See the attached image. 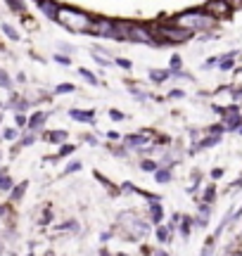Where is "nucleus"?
Instances as JSON below:
<instances>
[{
    "label": "nucleus",
    "mask_w": 242,
    "mask_h": 256,
    "mask_svg": "<svg viewBox=\"0 0 242 256\" xmlns=\"http://www.w3.org/2000/svg\"><path fill=\"white\" fill-rule=\"evenodd\" d=\"M174 22H185L188 24V31H204V28L214 27L216 19L212 17V12H204V7L202 10H185L183 14H176Z\"/></svg>",
    "instance_id": "nucleus-1"
},
{
    "label": "nucleus",
    "mask_w": 242,
    "mask_h": 256,
    "mask_svg": "<svg viewBox=\"0 0 242 256\" xmlns=\"http://www.w3.org/2000/svg\"><path fill=\"white\" fill-rule=\"evenodd\" d=\"M157 33L161 36L159 45H164V43H185L192 38V31H188L185 27H164Z\"/></svg>",
    "instance_id": "nucleus-2"
},
{
    "label": "nucleus",
    "mask_w": 242,
    "mask_h": 256,
    "mask_svg": "<svg viewBox=\"0 0 242 256\" xmlns=\"http://www.w3.org/2000/svg\"><path fill=\"white\" fill-rule=\"evenodd\" d=\"M128 38H131V41H138V43H152V45H157V43H154V31H152L148 24H131Z\"/></svg>",
    "instance_id": "nucleus-3"
},
{
    "label": "nucleus",
    "mask_w": 242,
    "mask_h": 256,
    "mask_svg": "<svg viewBox=\"0 0 242 256\" xmlns=\"http://www.w3.org/2000/svg\"><path fill=\"white\" fill-rule=\"evenodd\" d=\"M123 145H126V149H138V152H148V149H152V142H150V138L145 133L126 135V138H123Z\"/></svg>",
    "instance_id": "nucleus-4"
},
{
    "label": "nucleus",
    "mask_w": 242,
    "mask_h": 256,
    "mask_svg": "<svg viewBox=\"0 0 242 256\" xmlns=\"http://www.w3.org/2000/svg\"><path fill=\"white\" fill-rule=\"evenodd\" d=\"M67 114L71 116V119L81 121V123H95V109H76V107H71Z\"/></svg>",
    "instance_id": "nucleus-5"
},
{
    "label": "nucleus",
    "mask_w": 242,
    "mask_h": 256,
    "mask_svg": "<svg viewBox=\"0 0 242 256\" xmlns=\"http://www.w3.org/2000/svg\"><path fill=\"white\" fill-rule=\"evenodd\" d=\"M36 7H38L40 12L45 14L48 19H55V22H60V5L57 2H36Z\"/></svg>",
    "instance_id": "nucleus-6"
},
{
    "label": "nucleus",
    "mask_w": 242,
    "mask_h": 256,
    "mask_svg": "<svg viewBox=\"0 0 242 256\" xmlns=\"http://www.w3.org/2000/svg\"><path fill=\"white\" fill-rule=\"evenodd\" d=\"M48 116H50V112H36V114H33V116L27 121V128H31V131H38V128H43L45 121H48Z\"/></svg>",
    "instance_id": "nucleus-7"
},
{
    "label": "nucleus",
    "mask_w": 242,
    "mask_h": 256,
    "mask_svg": "<svg viewBox=\"0 0 242 256\" xmlns=\"http://www.w3.org/2000/svg\"><path fill=\"white\" fill-rule=\"evenodd\" d=\"M148 79L152 83H157V85H159V83H164V81H169V79H171V71H169V69H148Z\"/></svg>",
    "instance_id": "nucleus-8"
},
{
    "label": "nucleus",
    "mask_w": 242,
    "mask_h": 256,
    "mask_svg": "<svg viewBox=\"0 0 242 256\" xmlns=\"http://www.w3.org/2000/svg\"><path fill=\"white\" fill-rule=\"evenodd\" d=\"M164 221V209H161L159 202H150V223L152 226H161Z\"/></svg>",
    "instance_id": "nucleus-9"
},
{
    "label": "nucleus",
    "mask_w": 242,
    "mask_h": 256,
    "mask_svg": "<svg viewBox=\"0 0 242 256\" xmlns=\"http://www.w3.org/2000/svg\"><path fill=\"white\" fill-rule=\"evenodd\" d=\"M223 128L238 133L242 128V114H228V116H223Z\"/></svg>",
    "instance_id": "nucleus-10"
},
{
    "label": "nucleus",
    "mask_w": 242,
    "mask_h": 256,
    "mask_svg": "<svg viewBox=\"0 0 242 256\" xmlns=\"http://www.w3.org/2000/svg\"><path fill=\"white\" fill-rule=\"evenodd\" d=\"M209 214H212V206H209V204H200V214L195 218V226L207 228V226H209Z\"/></svg>",
    "instance_id": "nucleus-11"
},
{
    "label": "nucleus",
    "mask_w": 242,
    "mask_h": 256,
    "mask_svg": "<svg viewBox=\"0 0 242 256\" xmlns=\"http://www.w3.org/2000/svg\"><path fill=\"white\" fill-rule=\"evenodd\" d=\"M27 190H29V180H22L19 185H14L10 190V202H22V197L27 195Z\"/></svg>",
    "instance_id": "nucleus-12"
},
{
    "label": "nucleus",
    "mask_w": 242,
    "mask_h": 256,
    "mask_svg": "<svg viewBox=\"0 0 242 256\" xmlns=\"http://www.w3.org/2000/svg\"><path fill=\"white\" fill-rule=\"evenodd\" d=\"M178 226H181V235L188 240L190 232H192V226H195V218L192 216H181V223Z\"/></svg>",
    "instance_id": "nucleus-13"
},
{
    "label": "nucleus",
    "mask_w": 242,
    "mask_h": 256,
    "mask_svg": "<svg viewBox=\"0 0 242 256\" xmlns=\"http://www.w3.org/2000/svg\"><path fill=\"white\" fill-rule=\"evenodd\" d=\"M171 178H174V173H171V169H169V166H166V169H157V171H154V180H157V183H159V185H166V183H171Z\"/></svg>",
    "instance_id": "nucleus-14"
},
{
    "label": "nucleus",
    "mask_w": 242,
    "mask_h": 256,
    "mask_svg": "<svg viewBox=\"0 0 242 256\" xmlns=\"http://www.w3.org/2000/svg\"><path fill=\"white\" fill-rule=\"evenodd\" d=\"M67 138H69L67 131H50V133H45V140H50L55 145H64Z\"/></svg>",
    "instance_id": "nucleus-15"
},
{
    "label": "nucleus",
    "mask_w": 242,
    "mask_h": 256,
    "mask_svg": "<svg viewBox=\"0 0 242 256\" xmlns=\"http://www.w3.org/2000/svg\"><path fill=\"white\" fill-rule=\"evenodd\" d=\"M218 142H221V135H207L204 140H200V142H197L195 152H197V149H209V147H214V145H218Z\"/></svg>",
    "instance_id": "nucleus-16"
},
{
    "label": "nucleus",
    "mask_w": 242,
    "mask_h": 256,
    "mask_svg": "<svg viewBox=\"0 0 242 256\" xmlns=\"http://www.w3.org/2000/svg\"><path fill=\"white\" fill-rule=\"evenodd\" d=\"M214 199H216V183H209V185L204 188V192H202V204H209V206H212Z\"/></svg>",
    "instance_id": "nucleus-17"
},
{
    "label": "nucleus",
    "mask_w": 242,
    "mask_h": 256,
    "mask_svg": "<svg viewBox=\"0 0 242 256\" xmlns=\"http://www.w3.org/2000/svg\"><path fill=\"white\" fill-rule=\"evenodd\" d=\"M76 147H79V145H69V142H64V145L60 147V152L53 157V162H60V159H64V157H69V154H74Z\"/></svg>",
    "instance_id": "nucleus-18"
},
{
    "label": "nucleus",
    "mask_w": 242,
    "mask_h": 256,
    "mask_svg": "<svg viewBox=\"0 0 242 256\" xmlns=\"http://www.w3.org/2000/svg\"><path fill=\"white\" fill-rule=\"evenodd\" d=\"M157 242H171V228L169 226H157Z\"/></svg>",
    "instance_id": "nucleus-19"
},
{
    "label": "nucleus",
    "mask_w": 242,
    "mask_h": 256,
    "mask_svg": "<svg viewBox=\"0 0 242 256\" xmlns=\"http://www.w3.org/2000/svg\"><path fill=\"white\" fill-rule=\"evenodd\" d=\"M79 76H81V79H83L86 83H91V85H100L97 76H95L93 71H88V69H79Z\"/></svg>",
    "instance_id": "nucleus-20"
},
{
    "label": "nucleus",
    "mask_w": 242,
    "mask_h": 256,
    "mask_svg": "<svg viewBox=\"0 0 242 256\" xmlns=\"http://www.w3.org/2000/svg\"><path fill=\"white\" fill-rule=\"evenodd\" d=\"M76 90V85L74 83H60V85H55V95H69Z\"/></svg>",
    "instance_id": "nucleus-21"
},
{
    "label": "nucleus",
    "mask_w": 242,
    "mask_h": 256,
    "mask_svg": "<svg viewBox=\"0 0 242 256\" xmlns=\"http://www.w3.org/2000/svg\"><path fill=\"white\" fill-rule=\"evenodd\" d=\"M157 169H159V164L152 162V159H143L140 162V171H145V173H154Z\"/></svg>",
    "instance_id": "nucleus-22"
},
{
    "label": "nucleus",
    "mask_w": 242,
    "mask_h": 256,
    "mask_svg": "<svg viewBox=\"0 0 242 256\" xmlns=\"http://www.w3.org/2000/svg\"><path fill=\"white\" fill-rule=\"evenodd\" d=\"M14 188V180L10 178V175H0V192H10V190Z\"/></svg>",
    "instance_id": "nucleus-23"
},
{
    "label": "nucleus",
    "mask_w": 242,
    "mask_h": 256,
    "mask_svg": "<svg viewBox=\"0 0 242 256\" xmlns=\"http://www.w3.org/2000/svg\"><path fill=\"white\" fill-rule=\"evenodd\" d=\"M204 10H221V12H230L233 7H230L228 2H207Z\"/></svg>",
    "instance_id": "nucleus-24"
},
{
    "label": "nucleus",
    "mask_w": 242,
    "mask_h": 256,
    "mask_svg": "<svg viewBox=\"0 0 242 256\" xmlns=\"http://www.w3.org/2000/svg\"><path fill=\"white\" fill-rule=\"evenodd\" d=\"M0 88H5V90L12 88V79H10V74H7L2 67H0Z\"/></svg>",
    "instance_id": "nucleus-25"
},
{
    "label": "nucleus",
    "mask_w": 242,
    "mask_h": 256,
    "mask_svg": "<svg viewBox=\"0 0 242 256\" xmlns=\"http://www.w3.org/2000/svg\"><path fill=\"white\" fill-rule=\"evenodd\" d=\"M2 31H5V36H7V38H10V41H19V31H17V28L12 27V24H2Z\"/></svg>",
    "instance_id": "nucleus-26"
},
{
    "label": "nucleus",
    "mask_w": 242,
    "mask_h": 256,
    "mask_svg": "<svg viewBox=\"0 0 242 256\" xmlns=\"http://www.w3.org/2000/svg\"><path fill=\"white\" fill-rule=\"evenodd\" d=\"M214 244H216V240H214V237H209L207 244L202 247V254L200 256H212V254H214Z\"/></svg>",
    "instance_id": "nucleus-27"
},
{
    "label": "nucleus",
    "mask_w": 242,
    "mask_h": 256,
    "mask_svg": "<svg viewBox=\"0 0 242 256\" xmlns=\"http://www.w3.org/2000/svg\"><path fill=\"white\" fill-rule=\"evenodd\" d=\"M114 64L121 67V69H126V71H131V69H133V62H131V59H126V57H117V59H114Z\"/></svg>",
    "instance_id": "nucleus-28"
},
{
    "label": "nucleus",
    "mask_w": 242,
    "mask_h": 256,
    "mask_svg": "<svg viewBox=\"0 0 242 256\" xmlns=\"http://www.w3.org/2000/svg\"><path fill=\"white\" fill-rule=\"evenodd\" d=\"M7 7H10V10H14V12H24V10H27V5H24V2H14V0H10V2H7Z\"/></svg>",
    "instance_id": "nucleus-29"
},
{
    "label": "nucleus",
    "mask_w": 242,
    "mask_h": 256,
    "mask_svg": "<svg viewBox=\"0 0 242 256\" xmlns=\"http://www.w3.org/2000/svg\"><path fill=\"white\" fill-rule=\"evenodd\" d=\"M81 166H83V164L81 162H71L67 166V169H64V175H69V173H74V171H81Z\"/></svg>",
    "instance_id": "nucleus-30"
},
{
    "label": "nucleus",
    "mask_w": 242,
    "mask_h": 256,
    "mask_svg": "<svg viewBox=\"0 0 242 256\" xmlns=\"http://www.w3.org/2000/svg\"><path fill=\"white\" fill-rule=\"evenodd\" d=\"M33 140H36V135H27V138H22V140H19L17 145H19V147H29V145H31Z\"/></svg>",
    "instance_id": "nucleus-31"
},
{
    "label": "nucleus",
    "mask_w": 242,
    "mask_h": 256,
    "mask_svg": "<svg viewBox=\"0 0 242 256\" xmlns=\"http://www.w3.org/2000/svg\"><path fill=\"white\" fill-rule=\"evenodd\" d=\"M76 230L79 228V223H76V221H67V223H62V226H57V230Z\"/></svg>",
    "instance_id": "nucleus-32"
},
{
    "label": "nucleus",
    "mask_w": 242,
    "mask_h": 256,
    "mask_svg": "<svg viewBox=\"0 0 242 256\" xmlns=\"http://www.w3.org/2000/svg\"><path fill=\"white\" fill-rule=\"evenodd\" d=\"M223 131H226V128H223V123H216V126H212V128H209V135H221Z\"/></svg>",
    "instance_id": "nucleus-33"
},
{
    "label": "nucleus",
    "mask_w": 242,
    "mask_h": 256,
    "mask_svg": "<svg viewBox=\"0 0 242 256\" xmlns=\"http://www.w3.org/2000/svg\"><path fill=\"white\" fill-rule=\"evenodd\" d=\"M27 121H29V119H24L22 114H17V116H14V123H17V128H27Z\"/></svg>",
    "instance_id": "nucleus-34"
},
{
    "label": "nucleus",
    "mask_w": 242,
    "mask_h": 256,
    "mask_svg": "<svg viewBox=\"0 0 242 256\" xmlns=\"http://www.w3.org/2000/svg\"><path fill=\"white\" fill-rule=\"evenodd\" d=\"M109 119H114V121H121V119H123V114H121L119 109H109Z\"/></svg>",
    "instance_id": "nucleus-35"
},
{
    "label": "nucleus",
    "mask_w": 242,
    "mask_h": 256,
    "mask_svg": "<svg viewBox=\"0 0 242 256\" xmlns=\"http://www.w3.org/2000/svg\"><path fill=\"white\" fill-rule=\"evenodd\" d=\"M5 140H14V138H17V128H5Z\"/></svg>",
    "instance_id": "nucleus-36"
},
{
    "label": "nucleus",
    "mask_w": 242,
    "mask_h": 256,
    "mask_svg": "<svg viewBox=\"0 0 242 256\" xmlns=\"http://www.w3.org/2000/svg\"><path fill=\"white\" fill-rule=\"evenodd\" d=\"M226 90H230V95H233L235 100H240L242 97V85H238V90H235V88H226Z\"/></svg>",
    "instance_id": "nucleus-37"
},
{
    "label": "nucleus",
    "mask_w": 242,
    "mask_h": 256,
    "mask_svg": "<svg viewBox=\"0 0 242 256\" xmlns=\"http://www.w3.org/2000/svg\"><path fill=\"white\" fill-rule=\"evenodd\" d=\"M214 64H218V57H209V59L202 64V69H209V67H214Z\"/></svg>",
    "instance_id": "nucleus-38"
},
{
    "label": "nucleus",
    "mask_w": 242,
    "mask_h": 256,
    "mask_svg": "<svg viewBox=\"0 0 242 256\" xmlns=\"http://www.w3.org/2000/svg\"><path fill=\"white\" fill-rule=\"evenodd\" d=\"M55 62H60V64H71V59L64 57V55H55Z\"/></svg>",
    "instance_id": "nucleus-39"
},
{
    "label": "nucleus",
    "mask_w": 242,
    "mask_h": 256,
    "mask_svg": "<svg viewBox=\"0 0 242 256\" xmlns=\"http://www.w3.org/2000/svg\"><path fill=\"white\" fill-rule=\"evenodd\" d=\"M95 178H97V180H102V185H105V188H112V183H109V180L102 173H97V171H95Z\"/></svg>",
    "instance_id": "nucleus-40"
},
{
    "label": "nucleus",
    "mask_w": 242,
    "mask_h": 256,
    "mask_svg": "<svg viewBox=\"0 0 242 256\" xmlns=\"http://www.w3.org/2000/svg\"><path fill=\"white\" fill-rule=\"evenodd\" d=\"M183 90H171V93H169V97H171V100H178V97H183Z\"/></svg>",
    "instance_id": "nucleus-41"
},
{
    "label": "nucleus",
    "mask_w": 242,
    "mask_h": 256,
    "mask_svg": "<svg viewBox=\"0 0 242 256\" xmlns=\"http://www.w3.org/2000/svg\"><path fill=\"white\" fill-rule=\"evenodd\" d=\"M221 175H223V169H214V171H212V178H214V180H218Z\"/></svg>",
    "instance_id": "nucleus-42"
},
{
    "label": "nucleus",
    "mask_w": 242,
    "mask_h": 256,
    "mask_svg": "<svg viewBox=\"0 0 242 256\" xmlns=\"http://www.w3.org/2000/svg\"><path fill=\"white\" fill-rule=\"evenodd\" d=\"M83 140H86V142H91V145H97V140H95L93 135H83Z\"/></svg>",
    "instance_id": "nucleus-43"
},
{
    "label": "nucleus",
    "mask_w": 242,
    "mask_h": 256,
    "mask_svg": "<svg viewBox=\"0 0 242 256\" xmlns=\"http://www.w3.org/2000/svg\"><path fill=\"white\" fill-rule=\"evenodd\" d=\"M5 211H7V206H2V204H0V221L5 218Z\"/></svg>",
    "instance_id": "nucleus-44"
},
{
    "label": "nucleus",
    "mask_w": 242,
    "mask_h": 256,
    "mask_svg": "<svg viewBox=\"0 0 242 256\" xmlns=\"http://www.w3.org/2000/svg\"><path fill=\"white\" fill-rule=\"evenodd\" d=\"M240 218H242V206L238 209V211H235V221H240Z\"/></svg>",
    "instance_id": "nucleus-45"
},
{
    "label": "nucleus",
    "mask_w": 242,
    "mask_h": 256,
    "mask_svg": "<svg viewBox=\"0 0 242 256\" xmlns=\"http://www.w3.org/2000/svg\"><path fill=\"white\" fill-rule=\"evenodd\" d=\"M157 256H169V254H164V252H157Z\"/></svg>",
    "instance_id": "nucleus-46"
},
{
    "label": "nucleus",
    "mask_w": 242,
    "mask_h": 256,
    "mask_svg": "<svg viewBox=\"0 0 242 256\" xmlns=\"http://www.w3.org/2000/svg\"><path fill=\"white\" fill-rule=\"evenodd\" d=\"M0 175H5V169H0Z\"/></svg>",
    "instance_id": "nucleus-47"
},
{
    "label": "nucleus",
    "mask_w": 242,
    "mask_h": 256,
    "mask_svg": "<svg viewBox=\"0 0 242 256\" xmlns=\"http://www.w3.org/2000/svg\"><path fill=\"white\" fill-rule=\"evenodd\" d=\"M102 256H112V254H107V252H102Z\"/></svg>",
    "instance_id": "nucleus-48"
},
{
    "label": "nucleus",
    "mask_w": 242,
    "mask_h": 256,
    "mask_svg": "<svg viewBox=\"0 0 242 256\" xmlns=\"http://www.w3.org/2000/svg\"><path fill=\"white\" fill-rule=\"evenodd\" d=\"M0 50H5V48H2V43H0Z\"/></svg>",
    "instance_id": "nucleus-49"
},
{
    "label": "nucleus",
    "mask_w": 242,
    "mask_h": 256,
    "mask_svg": "<svg viewBox=\"0 0 242 256\" xmlns=\"http://www.w3.org/2000/svg\"><path fill=\"white\" fill-rule=\"evenodd\" d=\"M117 256H128V254H117Z\"/></svg>",
    "instance_id": "nucleus-50"
},
{
    "label": "nucleus",
    "mask_w": 242,
    "mask_h": 256,
    "mask_svg": "<svg viewBox=\"0 0 242 256\" xmlns=\"http://www.w3.org/2000/svg\"><path fill=\"white\" fill-rule=\"evenodd\" d=\"M238 133H240V135H242V128H240V131H238Z\"/></svg>",
    "instance_id": "nucleus-51"
},
{
    "label": "nucleus",
    "mask_w": 242,
    "mask_h": 256,
    "mask_svg": "<svg viewBox=\"0 0 242 256\" xmlns=\"http://www.w3.org/2000/svg\"><path fill=\"white\" fill-rule=\"evenodd\" d=\"M0 249H2V242H0Z\"/></svg>",
    "instance_id": "nucleus-52"
},
{
    "label": "nucleus",
    "mask_w": 242,
    "mask_h": 256,
    "mask_svg": "<svg viewBox=\"0 0 242 256\" xmlns=\"http://www.w3.org/2000/svg\"><path fill=\"white\" fill-rule=\"evenodd\" d=\"M238 71H242V67H240V69H238Z\"/></svg>",
    "instance_id": "nucleus-53"
},
{
    "label": "nucleus",
    "mask_w": 242,
    "mask_h": 256,
    "mask_svg": "<svg viewBox=\"0 0 242 256\" xmlns=\"http://www.w3.org/2000/svg\"><path fill=\"white\" fill-rule=\"evenodd\" d=\"M0 121H2V116H0Z\"/></svg>",
    "instance_id": "nucleus-54"
},
{
    "label": "nucleus",
    "mask_w": 242,
    "mask_h": 256,
    "mask_svg": "<svg viewBox=\"0 0 242 256\" xmlns=\"http://www.w3.org/2000/svg\"><path fill=\"white\" fill-rule=\"evenodd\" d=\"M48 256H50V254H48Z\"/></svg>",
    "instance_id": "nucleus-55"
}]
</instances>
